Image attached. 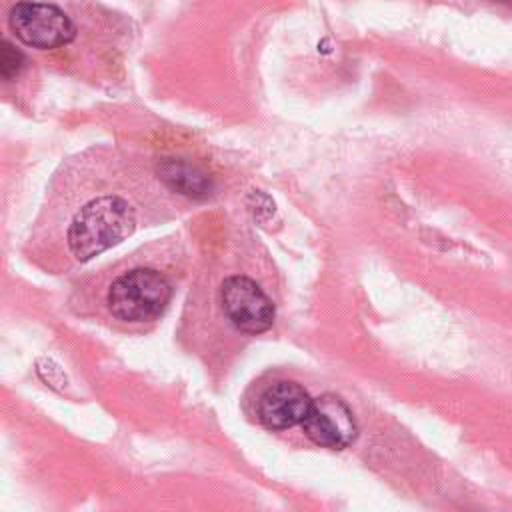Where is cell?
Listing matches in <instances>:
<instances>
[{
	"label": "cell",
	"instance_id": "277c9868",
	"mask_svg": "<svg viewBox=\"0 0 512 512\" xmlns=\"http://www.w3.org/2000/svg\"><path fill=\"white\" fill-rule=\"evenodd\" d=\"M220 306L228 322L242 334L256 336L272 328L276 308L266 292L248 276L232 274L220 286Z\"/></svg>",
	"mask_w": 512,
	"mask_h": 512
},
{
	"label": "cell",
	"instance_id": "6da1fadb",
	"mask_svg": "<svg viewBox=\"0 0 512 512\" xmlns=\"http://www.w3.org/2000/svg\"><path fill=\"white\" fill-rule=\"evenodd\" d=\"M136 228V212L122 196H98L86 202L72 218L66 244L70 254L84 262L128 238Z\"/></svg>",
	"mask_w": 512,
	"mask_h": 512
},
{
	"label": "cell",
	"instance_id": "7a4b0ae2",
	"mask_svg": "<svg viewBox=\"0 0 512 512\" xmlns=\"http://www.w3.org/2000/svg\"><path fill=\"white\" fill-rule=\"evenodd\" d=\"M174 294L172 282L156 268H132L112 280L106 306L112 318L126 324L156 320Z\"/></svg>",
	"mask_w": 512,
	"mask_h": 512
},
{
	"label": "cell",
	"instance_id": "5b68a950",
	"mask_svg": "<svg viewBox=\"0 0 512 512\" xmlns=\"http://www.w3.org/2000/svg\"><path fill=\"white\" fill-rule=\"evenodd\" d=\"M302 430L314 444L330 450H344L358 434L352 410L334 394H324L312 400L310 412L302 422Z\"/></svg>",
	"mask_w": 512,
	"mask_h": 512
},
{
	"label": "cell",
	"instance_id": "52a82bcc",
	"mask_svg": "<svg viewBox=\"0 0 512 512\" xmlns=\"http://www.w3.org/2000/svg\"><path fill=\"white\" fill-rule=\"evenodd\" d=\"M158 176L170 190L190 198H204L212 190V180L208 174L180 158L162 160L158 164Z\"/></svg>",
	"mask_w": 512,
	"mask_h": 512
},
{
	"label": "cell",
	"instance_id": "3957f363",
	"mask_svg": "<svg viewBox=\"0 0 512 512\" xmlns=\"http://www.w3.org/2000/svg\"><path fill=\"white\" fill-rule=\"evenodd\" d=\"M8 22L18 40L40 50L66 46L76 38V26L70 16L46 2H18L12 6Z\"/></svg>",
	"mask_w": 512,
	"mask_h": 512
},
{
	"label": "cell",
	"instance_id": "ba28073f",
	"mask_svg": "<svg viewBox=\"0 0 512 512\" xmlns=\"http://www.w3.org/2000/svg\"><path fill=\"white\" fill-rule=\"evenodd\" d=\"M24 66V54L14 48L8 40H4L2 44V58H0V72H2V78L4 80H12L20 74Z\"/></svg>",
	"mask_w": 512,
	"mask_h": 512
},
{
	"label": "cell",
	"instance_id": "9c48e42d",
	"mask_svg": "<svg viewBox=\"0 0 512 512\" xmlns=\"http://www.w3.org/2000/svg\"><path fill=\"white\" fill-rule=\"evenodd\" d=\"M498 2H506L508 6H512V0H498Z\"/></svg>",
	"mask_w": 512,
	"mask_h": 512
},
{
	"label": "cell",
	"instance_id": "8992f818",
	"mask_svg": "<svg viewBox=\"0 0 512 512\" xmlns=\"http://www.w3.org/2000/svg\"><path fill=\"white\" fill-rule=\"evenodd\" d=\"M312 406L310 394L296 382L278 380L258 398L256 416L268 430H286L302 424Z\"/></svg>",
	"mask_w": 512,
	"mask_h": 512
}]
</instances>
